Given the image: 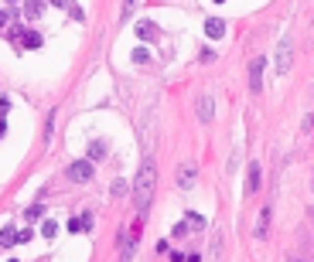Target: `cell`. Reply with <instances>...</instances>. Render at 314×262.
Returning <instances> with one entry per match:
<instances>
[{
  "instance_id": "cell-1",
  "label": "cell",
  "mask_w": 314,
  "mask_h": 262,
  "mask_svg": "<svg viewBox=\"0 0 314 262\" xmlns=\"http://www.w3.org/2000/svg\"><path fill=\"white\" fill-rule=\"evenodd\" d=\"M154 188H157V167H154V160H144L140 170H137V181H133V208H137L140 218L151 211Z\"/></svg>"
},
{
  "instance_id": "cell-2",
  "label": "cell",
  "mask_w": 314,
  "mask_h": 262,
  "mask_svg": "<svg viewBox=\"0 0 314 262\" xmlns=\"http://www.w3.org/2000/svg\"><path fill=\"white\" fill-rule=\"evenodd\" d=\"M294 65V41L290 38H284L280 41V48H277V75H287Z\"/></svg>"
},
{
  "instance_id": "cell-3",
  "label": "cell",
  "mask_w": 314,
  "mask_h": 262,
  "mask_svg": "<svg viewBox=\"0 0 314 262\" xmlns=\"http://www.w3.org/2000/svg\"><path fill=\"white\" fill-rule=\"evenodd\" d=\"M69 181H76V184H85V181H92V160H76V164H69Z\"/></svg>"
},
{
  "instance_id": "cell-4",
  "label": "cell",
  "mask_w": 314,
  "mask_h": 262,
  "mask_svg": "<svg viewBox=\"0 0 314 262\" xmlns=\"http://www.w3.org/2000/svg\"><path fill=\"white\" fill-rule=\"evenodd\" d=\"M263 68H266V58H256V62L249 65V89H253V92L263 89Z\"/></svg>"
},
{
  "instance_id": "cell-5",
  "label": "cell",
  "mask_w": 314,
  "mask_h": 262,
  "mask_svg": "<svg viewBox=\"0 0 314 262\" xmlns=\"http://www.w3.org/2000/svg\"><path fill=\"white\" fill-rule=\"evenodd\" d=\"M205 34L219 41V38L226 34V21H222V17H209V21H205Z\"/></svg>"
},
{
  "instance_id": "cell-6",
  "label": "cell",
  "mask_w": 314,
  "mask_h": 262,
  "mask_svg": "<svg viewBox=\"0 0 314 262\" xmlns=\"http://www.w3.org/2000/svg\"><path fill=\"white\" fill-rule=\"evenodd\" d=\"M246 191H249V194H256V191H260V164H256V160L249 164V174H246Z\"/></svg>"
},
{
  "instance_id": "cell-7",
  "label": "cell",
  "mask_w": 314,
  "mask_h": 262,
  "mask_svg": "<svg viewBox=\"0 0 314 262\" xmlns=\"http://www.w3.org/2000/svg\"><path fill=\"white\" fill-rule=\"evenodd\" d=\"M137 252V232L133 235H123V252H120V262H130Z\"/></svg>"
},
{
  "instance_id": "cell-8",
  "label": "cell",
  "mask_w": 314,
  "mask_h": 262,
  "mask_svg": "<svg viewBox=\"0 0 314 262\" xmlns=\"http://www.w3.org/2000/svg\"><path fill=\"white\" fill-rule=\"evenodd\" d=\"M198 119L202 123H212V95H202L198 99Z\"/></svg>"
},
{
  "instance_id": "cell-9",
  "label": "cell",
  "mask_w": 314,
  "mask_h": 262,
  "mask_svg": "<svg viewBox=\"0 0 314 262\" xmlns=\"http://www.w3.org/2000/svg\"><path fill=\"white\" fill-rule=\"evenodd\" d=\"M266 228H270V208H263L256 218V238H266Z\"/></svg>"
},
{
  "instance_id": "cell-10",
  "label": "cell",
  "mask_w": 314,
  "mask_h": 262,
  "mask_svg": "<svg viewBox=\"0 0 314 262\" xmlns=\"http://www.w3.org/2000/svg\"><path fill=\"white\" fill-rule=\"evenodd\" d=\"M41 10H45V3H41V0L24 3V17H27V21H38V17H41Z\"/></svg>"
},
{
  "instance_id": "cell-11",
  "label": "cell",
  "mask_w": 314,
  "mask_h": 262,
  "mask_svg": "<svg viewBox=\"0 0 314 262\" xmlns=\"http://www.w3.org/2000/svg\"><path fill=\"white\" fill-rule=\"evenodd\" d=\"M21 48H41V34L38 31H24L21 34Z\"/></svg>"
},
{
  "instance_id": "cell-12",
  "label": "cell",
  "mask_w": 314,
  "mask_h": 262,
  "mask_svg": "<svg viewBox=\"0 0 314 262\" xmlns=\"http://www.w3.org/2000/svg\"><path fill=\"white\" fill-rule=\"evenodd\" d=\"M99 157H106V143H103V140H96V143L89 146V160H99Z\"/></svg>"
},
{
  "instance_id": "cell-13",
  "label": "cell",
  "mask_w": 314,
  "mask_h": 262,
  "mask_svg": "<svg viewBox=\"0 0 314 262\" xmlns=\"http://www.w3.org/2000/svg\"><path fill=\"white\" fill-rule=\"evenodd\" d=\"M191 181H195V170H191V167H181V170H178V184H181V188H188Z\"/></svg>"
},
{
  "instance_id": "cell-14",
  "label": "cell",
  "mask_w": 314,
  "mask_h": 262,
  "mask_svg": "<svg viewBox=\"0 0 314 262\" xmlns=\"http://www.w3.org/2000/svg\"><path fill=\"white\" fill-rule=\"evenodd\" d=\"M0 245H17V232H14L10 225H7V228L0 232Z\"/></svg>"
},
{
  "instance_id": "cell-15",
  "label": "cell",
  "mask_w": 314,
  "mask_h": 262,
  "mask_svg": "<svg viewBox=\"0 0 314 262\" xmlns=\"http://www.w3.org/2000/svg\"><path fill=\"white\" fill-rule=\"evenodd\" d=\"M41 235H45V238H55V235H58V221H52V218H48V221L41 225Z\"/></svg>"
},
{
  "instance_id": "cell-16",
  "label": "cell",
  "mask_w": 314,
  "mask_h": 262,
  "mask_svg": "<svg viewBox=\"0 0 314 262\" xmlns=\"http://www.w3.org/2000/svg\"><path fill=\"white\" fill-rule=\"evenodd\" d=\"M184 225H191V228H205V218L198 214V211H188V221Z\"/></svg>"
},
{
  "instance_id": "cell-17",
  "label": "cell",
  "mask_w": 314,
  "mask_h": 262,
  "mask_svg": "<svg viewBox=\"0 0 314 262\" xmlns=\"http://www.w3.org/2000/svg\"><path fill=\"white\" fill-rule=\"evenodd\" d=\"M41 214H45V211H41V204H31V208L24 211V218H27V221H38Z\"/></svg>"
},
{
  "instance_id": "cell-18",
  "label": "cell",
  "mask_w": 314,
  "mask_h": 262,
  "mask_svg": "<svg viewBox=\"0 0 314 262\" xmlns=\"http://www.w3.org/2000/svg\"><path fill=\"white\" fill-rule=\"evenodd\" d=\"M137 31H140V38H154V27H151V21H144Z\"/></svg>"
},
{
  "instance_id": "cell-19",
  "label": "cell",
  "mask_w": 314,
  "mask_h": 262,
  "mask_svg": "<svg viewBox=\"0 0 314 262\" xmlns=\"http://www.w3.org/2000/svg\"><path fill=\"white\" fill-rule=\"evenodd\" d=\"M127 194V181H113V197Z\"/></svg>"
},
{
  "instance_id": "cell-20",
  "label": "cell",
  "mask_w": 314,
  "mask_h": 262,
  "mask_svg": "<svg viewBox=\"0 0 314 262\" xmlns=\"http://www.w3.org/2000/svg\"><path fill=\"white\" fill-rule=\"evenodd\" d=\"M69 14H72L76 21H85V10H82V7H76V3H69Z\"/></svg>"
},
{
  "instance_id": "cell-21",
  "label": "cell",
  "mask_w": 314,
  "mask_h": 262,
  "mask_svg": "<svg viewBox=\"0 0 314 262\" xmlns=\"http://www.w3.org/2000/svg\"><path fill=\"white\" fill-rule=\"evenodd\" d=\"M147 58H151V55H147V48H137V51H133V62H140V65H144Z\"/></svg>"
},
{
  "instance_id": "cell-22",
  "label": "cell",
  "mask_w": 314,
  "mask_h": 262,
  "mask_svg": "<svg viewBox=\"0 0 314 262\" xmlns=\"http://www.w3.org/2000/svg\"><path fill=\"white\" fill-rule=\"evenodd\" d=\"M7 109H10V99H7V95H0V116H7Z\"/></svg>"
},
{
  "instance_id": "cell-23",
  "label": "cell",
  "mask_w": 314,
  "mask_h": 262,
  "mask_svg": "<svg viewBox=\"0 0 314 262\" xmlns=\"http://www.w3.org/2000/svg\"><path fill=\"white\" fill-rule=\"evenodd\" d=\"M133 3H137V0H127V3H123V21H127V17L133 14Z\"/></svg>"
},
{
  "instance_id": "cell-24",
  "label": "cell",
  "mask_w": 314,
  "mask_h": 262,
  "mask_svg": "<svg viewBox=\"0 0 314 262\" xmlns=\"http://www.w3.org/2000/svg\"><path fill=\"white\" fill-rule=\"evenodd\" d=\"M7 21H10V17H7V10H0V31L7 27Z\"/></svg>"
},
{
  "instance_id": "cell-25",
  "label": "cell",
  "mask_w": 314,
  "mask_h": 262,
  "mask_svg": "<svg viewBox=\"0 0 314 262\" xmlns=\"http://www.w3.org/2000/svg\"><path fill=\"white\" fill-rule=\"evenodd\" d=\"M3 136H7V123L0 119V140H3Z\"/></svg>"
},
{
  "instance_id": "cell-26",
  "label": "cell",
  "mask_w": 314,
  "mask_h": 262,
  "mask_svg": "<svg viewBox=\"0 0 314 262\" xmlns=\"http://www.w3.org/2000/svg\"><path fill=\"white\" fill-rule=\"evenodd\" d=\"M52 3H55V7H69V0H52Z\"/></svg>"
},
{
  "instance_id": "cell-27",
  "label": "cell",
  "mask_w": 314,
  "mask_h": 262,
  "mask_svg": "<svg viewBox=\"0 0 314 262\" xmlns=\"http://www.w3.org/2000/svg\"><path fill=\"white\" fill-rule=\"evenodd\" d=\"M7 3H17V0H7Z\"/></svg>"
},
{
  "instance_id": "cell-28",
  "label": "cell",
  "mask_w": 314,
  "mask_h": 262,
  "mask_svg": "<svg viewBox=\"0 0 314 262\" xmlns=\"http://www.w3.org/2000/svg\"><path fill=\"white\" fill-rule=\"evenodd\" d=\"M215 3H226V0H215Z\"/></svg>"
},
{
  "instance_id": "cell-29",
  "label": "cell",
  "mask_w": 314,
  "mask_h": 262,
  "mask_svg": "<svg viewBox=\"0 0 314 262\" xmlns=\"http://www.w3.org/2000/svg\"><path fill=\"white\" fill-rule=\"evenodd\" d=\"M10 262H17V259H10Z\"/></svg>"
},
{
  "instance_id": "cell-30",
  "label": "cell",
  "mask_w": 314,
  "mask_h": 262,
  "mask_svg": "<svg viewBox=\"0 0 314 262\" xmlns=\"http://www.w3.org/2000/svg\"><path fill=\"white\" fill-rule=\"evenodd\" d=\"M301 262H304V259H301Z\"/></svg>"
}]
</instances>
